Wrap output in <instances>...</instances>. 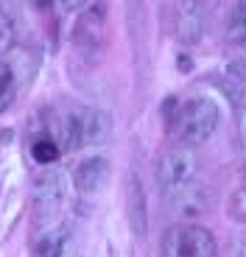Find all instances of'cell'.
Returning <instances> with one entry per match:
<instances>
[{"instance_id":"9a60e30c","label":"cell","mask_w":246,"mask_h":257,"mask_svg":"<svg viewBox=\"0 0 246 257\" xmlns=\"http://www.w3.org/2000/svg\"><path fill=\"white\" fill-rule=\"evenodd\" d=\"M14 39H17V31H14V23L6 17V14L0 12V53H6L9 48L14 45Z\"/></svg>"},{"instance_id":"5b68a950","label":"cell","mask_w":246,"mask_h":257,"mask_svg":"<svg viewBox=\"0 0 246 257\" xmlns=\"http://www.w3.org/2000/svg\"><path fill=\"white\" fill-rule=\"evenodd\" d=\"M65 201V179H62V171H45L34 182V210L37 215H45L51 218L53 212H59Z\"/></svg>"},{"instance_id":"8992f818","label":"cell","mask_w":246,"mask_h":257,"mask_svg":"<svg viewBox=\"0 0 246 257\" xmlns=\"http://www.w3.org/2000/svg\"><path fill=\"white\" fill-rule=\"evenodd\" d=\"M168 207L179 218H201L213 207V196H210L207 187H199L193 182V185L182 187V190L168 193Z\"/></svg>"},{"instance_id":"7a4b0ae2","label":"cell","mask_w":246,"mask_h":257,"mask_svg":"<svg viewBox=\"0 0 246 257\" xmlns=\"http://www.w3.org/2000/svg\"><path fill=\"white\" fill-rule=\"evenodd\" d=\"M218 243L201 224H174L162 235V257H215Z\"/></svg>"},{"instance_id":"ba28073f","label":"cell","mask_w":246,"mask_h":257,"mask_svg":"<svg viewBox=\"0 0 246 257\" xmlns=\"http://www.w3.org/2000/svg\"><path fill=\"white\" fill-rule=\"evenodd\" d=\"M109 171H112V165L106 157H87L84 162H78L76 174H73V185H76L78 193L92 196V193H98L106 185Z\"/></svg>"},{"instance_id":"ffe728a7","label":"cell","mask_w":246,"mask_h":257,"mask_svg":"<svg viewBox=\"0 0 246 257\" xmlns=\"http://www.w3.org/2000/svg\"><path fill=\"white\" fill-rule=\"evenodd\" d=\"M37 3H48V0H37Z\"/></svg>"},{"instance_id":"2e32d148","label":"cell","mask_w":246,"mask_h":257,"mask_svg":"<svg viewBox=\"0 0 246 257\" xmlns=\"http://www.w3.org/2000/svg\"><path fill=\"white\" fill-rule=\"evenodd\" d=\"M53 6L59 14H76L87 6V0H53Z\"/></svg>"},{"instance_id":"5bb4252c","label":"cell","mask_w":246,"mask_h":257,"mask_svg":"<svg viewBox=\"0 0 246 257\" xmlns=\"http://www.w3.org/2000/svg\"><path fill=\"white\" fill-rule=\"evenodd\" d=\"M31 154L39 165H51V162L59 160V143L53 140V137H39L31 146Z\"/></svg>"},{"instance_id":"ac0fdd59","label":"cell","mask_w":246,"mask_h":257,"mask_svg":"<svg viewBox=\"0 0 246 257\" xmlns=\"http://www.w3.org/2000/svg\"><path fill=\"white\" fill-rule=\"evenodd\" d=\"M229 73H240V81L246 84V62H243V59H238V62L229 67Z\"/></svg>"},{"instance_id":"9c48e42d","label":"cell","mask_w":246,"mask_h":257,"mask_svg":"<svg viewBox=\"0 0 246 257\" xmlns=\"http://www.w3.org/2000/svg\"><path fill=\"white\" fill-rule=\"evenodd\" d=\"M67 246V226H51L45 229V235L34 243V254L37 257H62Z\"/></svg>"},{"instance_id":"52a82bcc","label":"cell","mask_w":246,"mask_h":257,"mask_svg":"<svg viewBox=\"0 0 246 257\" xmlns=\"http://www.w3.org/2000/svg\"><path fill=\"white\" fill-rule=\"evenodd\" d=\"M204 28H207V9L201 0H182L179 12H176V34H179L182 42H199L204 37Z\"/></svg>"},{"instance_id":"6da1fadb","label":"cell","mask_w":246,"mask_h":257,"mask_svg":"<svg viewBox=\"0 0 246 257\" xmlns=\"http://www.w3.org/2000/svg\"><path fill=\"white\" fill-rule=\"evenodd\" d=\"M218 128V103L207 95H190L176 112L174 135L182 146H201Z\"/></svg>"},{"instance_id":"277c9868","label":"cell","mask_w":246,"mask_h":257,"mask_svg":"<svg viewBox=\"0 0 246 257\" xmlns=\"http://www.w3.org/2000/svg\"><path fill=\"white\" fill-rule=\"evenodd\" d=\"M78 120V143L84 146H101L112 135V115L98 106H76Z\"/></svg>"},{"instance_id":"30bf717a","label":"cell","mask_w":246,"mask_h":257,"mask_svg":"<svg viewBox=\"0 0 246 257\" xmlns=\"http://www.w3.org/2000/svg\"><path fill=\"white\" fill-rule=\"evenodd\" d=\"M129 215L137 238H146V199H143V187L137 182V176L129 179Z\"/></svg>"},{"instance_id":"3957f363","label":"cell","mask_w":246,"mask_h":257,"mask_svg":"<svg viewBox=\"0 0 246 257\" xmlns=\"http://www.w3.org/2000/svg\"><path fill=\"white\" fill-rule=\"evenodd\" d=\"M199 176V157L190 146H174L168 151H162V157L157 160V179H160L162 190L174 193L182 190L196 182Z\"/></svg>"},{"instance_id":"8fae6325","label":"cell","mask_w":246,"mask_h":257,"mask_svg":"<svg viewBox=\"0 0 246 257\" xmlns=\"http://www.w3.org/2000/svg\"><path fill=\"white\" fill-rule=\"evenodd\" d=\"M104 31V6H95L78 20L76 28V42H98Z\"/></svg>"},{"instance_id":"4fadbf2b","label":"cell","mask_w":246,"mask_h":257,"mask_svg":"<svg viewBox=\"0 0 246 257\" xmlns=\"http://www.w3.org/2000/svg\"><path fill=\"white\" fill-rule=\"evenodd\" d=\"M14 95H17V76H14V67L0 59V112L12 106Z\"/></svg>"},{"instance_id":"e0dca14e","label":"cell","mask_w":246,"mask_h":257,"mask_svg":"<svg viewBox=\"0 0 246 257\" xmlns=\"http://www.w3.org/2000/svg\"><path fill=\"white\" fill-rule=\"evenodd\" d=\"M238 140H240V148H243V154H246V106L238 115Z\"/></svg>"},{"instance_id":"d6986e66","label":"cell","mask_w":246,"mask_h":257,"mask_svg":"<svg viewBox=\"0 0 246 257\" xmlns=\"http://www.w3.org/2000/svg\"><path fill=\"white\" fill-rule=\"evenodd\" d=\"M240 257H246V240L240 243Z\"/></svg>"},{"instance_id":"7c38bea8","label":"cell","mask_w":246,"mask_h":257,"mask_svg":"<svg viewBox=\"0 0 246 257\" xmlns=\"http://www.w3.org/2000/svg\"><path fill=\"white\" fill-rule=\"evenodd\" d=\"M224 39H227L229 45H238V48L246 45V0H238L235 9L229 12L227 28H224Z\"/></svg>"}]
</instances>
